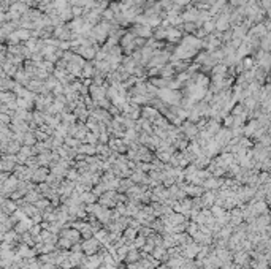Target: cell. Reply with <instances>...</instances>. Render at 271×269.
I'll return each mask as SVG.
<instances>
[{
    "instance_id": "1",
    "label": "cell",
    "mask_w": 271,
    "mask_h": 269,
    "mask_svg": "<svg viewBox=\"0 0 271 269\" xmlns=\"http://www.w3.org/2000/svg\"><path fill=\"white\" fill-rule=\"evenodd\" d=\"M184 131L189 134V136H195V134L198 133V127H195V125L190 124V122H186V124H184Z\"/></svg>"
},
{
    "instance_id": "2",
    "label": "cell",
    "mask_w": 271,
    "mask_h": 269,
    "mask_svg": "<svg viewBox=\"0 0 271 269\" xmlns=\"http://www.w3.org/2000/svg\"><path fill=\"white\" fill-rule=\"evenodd\" d=\"M84 141H87V143H95V141H97V133H87V136H86Z\"/></svg>"
}]
</instances>
